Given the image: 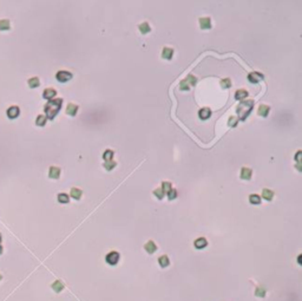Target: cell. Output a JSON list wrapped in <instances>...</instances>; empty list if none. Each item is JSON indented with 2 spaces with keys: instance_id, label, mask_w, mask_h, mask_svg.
<instances>
[{
  "instance_id": "836d02e7",
  "label": "cell",
  "mask_w": 302,
  "mask_h": 301,
  "mask_svg": "<svg viewBox=\"0 0 302 301\" xmlns=\"http://www.w3.org/2000/svg\"><path fill=\"white\" fill-rule=\"evenodd\" d=\"M164 194L165 193L162 190V188H157V189H155V190H153V195H155L158 200H162L163 197H164Z\"/></svg>"
},
{
  "instance_id": "d6986e66",
  "label": "cell",
  "mask_w": 302,
  "mask_h": 301,
  "mask_svg": "<svg viewBox=\"0 0 302 301\" xmlns=\"http://www.w3.org/2000/svg\"><path fill=\"white\" fill-rule=\"evenodd\" d=\"M138 30H139V32L142 34H146V33H149L151 31V27L149 26L148 22H142V24L138 25Z\"/></svg>"
},
{
  "instance_id": "603a6c76",
  "label": "cell",
  "mask_w": 302,
  "mask_h": 301,
  "mask_svg": "<svg viewBox=\"0 0 302 301\" xmlns=\"http://www.w3.org/2000/svg\"><path fill=\"white\" fill-rule=\"evenodd\" d=\"M249 202L251 205H260L261 203V197H260L257 194H251L249 196Z\"/></svg>"
},
{
  "instance_id": "30bf717a",
  "label": "cell",
  "mask_w": 302,
  "mask_h": 301,
  "mask_svg": "<svg viewBox=\"0 0 302 301\" xmlns=\"http://www.w3.org/2000/svg\"><path fill=\"white\" fill-rule=\"evenodd\" d=\"M57 95V91L52 89V87H49V89H45L43 92V97L45 99H49V100H51L54 96Z\"/></svg>"
},
{
  "instance_id": "277c9868",
  "label": "cell",
  "mask_w": 302,
  "mask_h": 301,
  "mask_svg": "<svg viewBox=\"0 0 302 301\" xmlns=\"http://www.w3.org/2000/svg\"><path fill=\"white\" fill-rule=\"evenodd\" d=\"M106 262H108L109 265H111V266H115V265H117V262H118L119 260V254L117 252H110L108 255H106Z\"/></svg>"
},
{
  "instance_id": "e575fe53",
  "label": "cell",
  "mask_w": 302,
  "mask_h": 301,
  "mask_svg": "<svg viewBox=\"0 0 302 301\" xmlns=\"http://www.w3.org/2000/svg\"><path fill=\"white\" fill-rule=\"evenodd\" d=\"M190 89V85L185 82V80H182L181 83H180V90H182V91H186V90H189Z\"/></svg>"
},
{
  "instance_id": "e0dca14e",
  "label": "cell",
  "mask_w": 302,
  "mask_h": 301,
  "mask_svg": "<svg viewBox=\"0 0 302 301\" xmlns=\"http://www.w3.org/2000/svg\"><path fill=\"white\" fill-rule=\"evenodd\" d=\"M247 96H248V91L244 90V89H240V90L236 91V93H235V99L242 100V99H244Z\"/></svg>"
},
{
  "instance_id": "4dcf8cb0",
  "label": "cell",
  "mask_w": 302,
  "mask_h": 301,
  "mask_svg": "<svg viewBox=\"0 0 302 301\" xmlns=\"http://www.w3.org/2000/svg\"><path fill=\"white\" fill-rule=\"evenodd\" d=\"M185 82H186L188 84L190 83V85L195 86V85H196V83H197V78H196L194 75H188V76H186V79H185Z\"/></svg>"
},
{
  "instance_id": "d6a6232c",
  "label": "cell",
  "mask_w": 302,
  "mask_h": 301,
  "mask_svg": "<svg viewBox=\"0 0 302 301\" xmlns=\"http://www.w3.org/2000/svg\"><path fill=\"white\" fill-rule=\"evenodd\" d=\"M116 165H117V163L113 161V160H112V161H109V162H105V163H104V168H105L106 170H109V171H110V170H112Z\"/></svg>"
},
{
  "instance_id": "1f68e13d",
  "label": "cell",
  "mask_w": 302,
  "mask_h": 301,
  "mask_svg": "<svg viewBox=\"0 0 302 301\" xmlns=\"http://www.w3.org/2000/svg\"><path fill=\"white\" fill-rule=\"evenodd\" d=\"M171 187H173V184H171L170 182H163L162 183V187H161V188H162V190L164 191V193L168 194L169 191H170V190H171V189H173Z\"/></svg>"
},
{
  "instance_id": "f35d334b",
  "label": "cell",
  "mask_w": 302,
  "mask_h": 301,
  "mask_svg": "<svg viewBox=\"0 0 302 301\" xmlns=\"http://www.w3.org/2000/svg\"><path fill=\"white\" fill-rule=\"evenodd\" d=\"M1 253H2V246L0 245V254H1Z\"/></svg>"
},
{
  "instance_id": "6da1fadb",
  "label": "cell",
  "mask_w": 302,
  "mask_h": 301,
  "mask_svg": "<svg viewBox=\"0 0 302 301\" xmlns=\"http://www.w3.org/2000/svg\"><path fill=\"white\" fill-rule=\"evenodd\" d=\"M63 105V99L62 98H57V99H51L50 102H47V104L45 105L44 111L46 113V118L53 119L57 113L59 112V110Z\"/></svg>"
},
{
  "instance_id": "2e32d148",
  "label": "cell",
  "mask_w": 302,
  "mask_h": 301,
  "mask_svg": "<svg viewBox=\"0 0 302 301\" xmlns=\"http://www.w3.org/2000/svg\"><path fill=\"white\" fill-rule=\"evenodd\" d=\"M173 50L171 47H164L162 51V57L164 59H168V60H170L171 58H173Z\"/></svg>"
},
{
  "instance_id": "74e56055",
  "label": "cell",
  "mask_w": 302,
  "mask_h": 301,
  "mask_svg": "<svg viewBox=\"0 0 302 301\" xmlns=\"http://www.w3.org/2000/svg\"><path fill=\"white\" fill-rule=\"evenodd\" d=\"M297 263L299 265H301L302 262H301V255H299V258H297Z\"/></svg>"
},
{
  "instance_id": "8fae6325",
  "label": "cell",
  "mask_w": 302,
  "mask_h": 301,
  "mask_svg": "<svg viewBox=\"0 0 302 301\" xmlns=\"http://www.w3.org/2000/svg\"><path fill=\"white\" fill-rule=\"evenodd\" d=\"M49 176H50V178H53V180L59 178V176H60V168H58V167H51L50 171H49Z\"/></svg>"
},
{
  "instance_id": "8d00e7d4",
  "label": "cell",
  "mask_w": 302,
  "mask_h": 301,
  "mask_svg": "<svg viewBox=\"0 0 302 301\" xmlns=\"http://www.w3.org/2000/svg\"><path fill=\"white\" fill-rule=\"evenodd\" d=\"M255 295H256V296H260V298H264L266 290L263 289V288H257V289L255 290Z\"/></svg>"
},
{
  "instance_id": "9a60e30c",
  "label": "cell",
  "mask_w": 302,
  "mask_h": 301,
  "mask_svg": "<svg viewBox=\"0 0 302 301\" xmlns=\"http://www.w3.org/2000/svg\"><path fill=\"white\" fill-rule=\"evenodd\" d=\"M206 245H208V241L205 240L204 237H200V238H197V240H196V241L194 242L195 248H197V249H202V248H205V247H206Z\"/></svg>"
},
{
  "instance_id": "5bb4252c",
  "label": "cell",
  "mask_w": 302,
  "mask_h": 301,
  "mask_svg": "<svg viewBox=\"0 0 302 301\" xmlns=\"http://www.w3.org/2000/svg\"><path fill=\"white\" fill-rule=\"evenodd\" d=\"M144 249L149 253V254H152V253H155L156 250H157V246L155 245V242L153 241H148L146 243H145V246H144Z\"/></svg>"
},
{
  "instance_id": "52a82bcc",
  "label": "cell",
  "mask_w": 302,
  "mask_h": 301,
  "mask_svg": "<svg viewBox=\"0 0 302 301\" xmlns=\"http://www.w3.org/2000/svg\"><path fill=\"white\" fill-rule=\"evenodd\" d=\"M19 113H20V110H19L18 107H11V108L7 110V117L11 119L17 118L19 116Z\"/></svg>"
},
{
  "instance_id": "83f0119b",
  "label": "cell",
  "mask_w": 302,
  "mask_h": 301,
  "mask_svg": "<svg viewBox=\"0 0 302 301\" xmlns=\"http://www.w3.org/2000/svg\"><path fill=\"white\" fill-rule=\"evenodd\" d=\"M11 26H10V22L7 19H1L0 20V30L1 31H5V30H10Z\"/></svg>"
},
{
  "instance_id": "7c38bea8",
  "label": "cell",
  "mask_w": 302,
  "mask_h": 301,
  "mask_svg": "<svg viewBox=\"0 0 302 301\" xmlns=\"http://www.w3.org/2000/svg\"><path fill=\"white\" fill-rule=\"evenodd\" d=\"M78 112V105H76L73 103H70L67 107H66V113L69 116H76Z\"/></svg>"
},
{
  "instance_id": "d590c367",
  "label": "cell",
  "mask_w": 302,
  "mask_h": 301,
  "mask_svg": "<svg viewBox=\"0 0 302 301\" xmlns=\"http://www.w3.org/2000/svg\"><path fill=\"white\" fill-rule=\"evenodd\" d=\"M177 197V190L176 189H171L169 193H168V198L169 200H175Z\"/></svg>"
},
{
  "instance_id": "f1b7e54d",
  "label": "cell",
  "mask_w": 302,
  "mask_h": 301,
  "mask_svg": "<svg viewBox=\"0 0 302 301\" xmlns=\"http://www.w3.org/2000/svg\"><path fill=\"white\" fill-rule=\"evenodd\" d=\"M103 158L105 160V162H109V161H112V158H113V151L112 150H106L104 154H103Z\"/></svg>"
},
{
  "instance_id": "8992f818",
  "label": "cell",
  "mask_w": 302,
  "mask_h": 301,
  "mask_svg": "<svg viewBox=\"0 0 302 301\" xmlns=\"http://www.w3.org/2000/svg\"><path fill=\"white\" fill-rule=\"evenodd\" d=\"M200 26L202 30H209L211 29V20L209 17H204V18H201L200 19Z\"/></svg>"
},
{
  "instance_id": "4fadbf2b",
  "label": "cell",
  "mask_w": 302,
  "mask_h": 301,
  "mask_svg": "<svg viewBox=\"0 0 302 301\" xmlns=\"http://www.w3.org/2000/svg\"><path fill=\"white\" fill-rule=\"evenodd\" d=\"M198 116H200V118L201 119H208L210 116H211V110L209 108H203L201 109L200 111H198Z\"/></svg>"
},
{
  "instance_id": "f546056e",
  "label": "cell",
  "mask_w": 302,
  "mask_h": 301,
  "mask_svg": "<svg viewBox=\"0 0 302 301\" xmlns=\"http://www.w3.org/2000/svg\"><path fill=\"white\" fill-rule=\"evenodd\" d=\"M237 123H238V118H237V117H235V116H231V117H229V120H228V125H229L230 128H236Z\"/></svg>"
},
{
  "instance_id": "44dd1931",
  "label": "cell",
  "mask_w": 302,
  "mask_h": 301,
  "mask_svg": "<svg viewBox=\"0 0 302 301\" xmlns=\"http://www.w3.org/2000/svg\"><path fill=\"white\" fill-rule=\"evenodd\" d=\"M82 195H83V191H82L80 189H78V188H72V189H71L70 196H71V197H73L75 200H80Z\"/></svg>"
},
{
  "instance_id": "9c48e42d",
  "label": "cell",
  "mask_w": 302,
  "mask_h": 301,
  "mask_svg": "<svg viewBox=\"0 0 302 301\" xmlns=\"http://www.w3.org/2000/svg\"><path fill=\"white\" fill-rule=\"evenodd\" d=\"M269 111H270V108L268 105H266V104H261L257 109V113H259L261 117H267L268 115H269Z\"/></svg>"
},
{
  "instance_id": "484cf974",
  "label": "cell",
  "mask_w": 302,
  "mask_h": 301,
  "mask_svg": "<svg viewBox=\"0 0 302 301\" xmlns=\"http://www.w3.org/2000/svg\"><path fill=\"white\" fill-rule=\"evenodd\" d=\"M46 120H47V118H46V116H43V115H39V116L37 117V119H35V124H37L38 127H44V125L46 124Z\"/></svg>"
},
{
  "instance_id": "60d3db41",
  "label": "cell",
  "mask_w": 302,
  "mask_h": 301,
  "mask_svg": "<svg viewBox=\"0 0 302 301\" xmlns=\"http://www.w3.org/2000/svg\"><path fill=\"white\" fill-rule=\"evenodd\" d=\"M0 243H1V234H0Z\"/></svg>"
},
{
  "instance_id": "ffe728a7",
  "label": "cell",
  "mask_w": 302,
  "mask_h": 301,
  "mask_svg": "<svg viewBox=\"0 0 302 301\" xmlns=\"http://www.w3.org/2000/svg\"><path fill=\"white\" fill-rule=\"evenodd\" d=\"M52 289L54 292H57V293H59V292H62V290L64 289V283L60 281V280H57V281H54L53 283H52Z\"/></svg>"
},
{
  "instance_id": "5b68a950",
  "label": "cell",
  "mask_w": 302,
  "mask_h": 301,
  "mask_svg": "<svg viewBox=\"0 0 302 301\" xmlns=\"http://www.w3.org/2000/svg\"><path fill=\"white\" fill-rule=\"evenodd\" d=\"M264 79V76L260 72H251L248 75V80L250 83H259Z\"/></svg>"
},
{
  "instance_id": "ba28073f",
  "label": "cell",
  "mask_w": 302,
  "mask_h": 301,
  "mask_svg": "<svg viewBox=\"0 0 302 301\" xmlns=\"http://www.w3.org/2000/svg\"><path fill=\"white\" fill-rule=\"evenodd\" d=\"M251 175H253V170L250 168H247V167H243L241 169V178L242 180H250L251 178Z\"/></svg>"
},
{
  "instance_id": "7402d4cb",
  "label": "cell",
  "mask_w": 302,
  "mask_h": 301,
  "mask_svg": "<svg viewBox=\"0 0 302 301\" xmlns=\"http://www.w3.org/2000/svg\"><path fill=\"white\" fill-rule=\"evenodd\" d=\"M158 263H159V266H161V267H163V268L168 267V266L170 265V261H169V258H168L166 255H162L161 258L158 259Z\"/></svg>"
},
{
  "instance_id": "cb8c5ba5",
  "label": "cell",
  "mask_w": 302,
  "mask_h": 301,
  "mask_svg": "<svg viewBox=\"0 0 302 301\" xmlns=\"http://www.w3.org/2000/svg\"><path fill=\"white\" fill-rule=\"evenodd\" d=\"M29 86L31 87V89H34V87H38V86L40 85V82H39V78L38 77H33L31 79H29Z\"/></svg>"
},
{
  "instance_id": "ac0fdd59",
  "label": "cell",
  "mask_w": 302,
  "mask_h": 301,
  "mask_svg": "<svg viewBox=\"0 0 302 301\" xmlns=\"http://www.w3.org/2000/svg\"><path fill=\"white\" fill-rule=\"evenodd\" d=\"M262 197H263L264 200H267V201H271L273 197H274V191L266 188V189L262 190Z\"/></svg>"
},
{
  "instance_id": "3957f363",
  "label": "cell",
  "mask_w": 302,
  "mask_h": 301,
  "mask_svg": "<svg viewBox=\"0 0 302 301\" xmlns=\"http://www.w3.org/2000/svg\"><path fill=\"white\" fill-rule=\"evenodd\" d=\"M55 78H57L58 82L65 83V82H69L72 78V73L69 72V71H58L57 75H55Z\"/></svg>"
},
{
  "instance_id": "d4e9b609",
  "label": "cell",
  "mask_w": 302,
  "mask_h": 301,
  "mask_svg": "<svg viewBox=\"0 0 302 301\" xmlns=\"http://www.w3.org/2000/svg\"><path fill=\"white\" fill-rule=\"evenodd\" d=\"M220 84H221V87H222V89H229V87H231V85H233L230 78H224V79H222Z\"/></svg>"
},
{
  "instance_id": "4316f807",
  "label": "cell",
  "mask_w": 302,
  "mask_h": 301,
  "mask_svg": "<svg viewBox=\"0 0 302 301\" xmlns=\"http://www.w3.org/2000/svg\"><path fill=\"white\" fill-rule=\"evenodd\" d=\"M58 201H59L60 203H69V201H70V196H69L67 194L60 193L59 195H58Z\"/></svg>"
},
{
  "instance_id": "ab89813d",
  "label": "cell",
  "mask_w": 302,
  "mask_h": 301,
  "mask_svg": "<svg viewBox=\"0 0 302 301\" xmlns=\"http://www.w3.org/2000/svg\"><path fill=\"white\" fill-rule=\"evenodd\" d=\"M1 279H2V275H1V274H0V281H1Z\"/></svg>"
},
{
  "instance_id": "7a4b0ae2",
  "label": "cell",
  "mask_w": 302,
  "mask_h": 301,
  "mask_svg": "<svg viewBox=\"0 0 302 301\" xmlns=\"http://www.w3.org/2000/svg\"><path fill=\"white\" fill-rule=\"evenodd\" d=\"M254 108V100L248 99V100H243L236 107V112H237V118L238 120H244L248 117L251 112V110Z\"/></svg>"
}]
</instances>
